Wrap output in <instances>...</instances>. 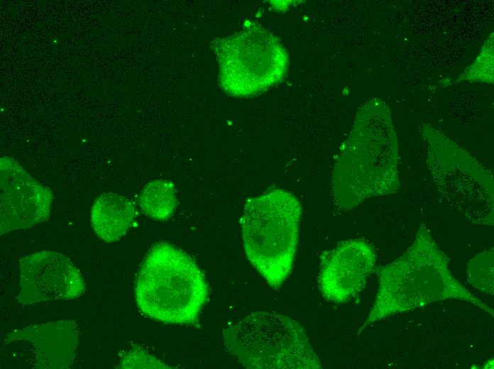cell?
<instances>
[{"mask_svg":"<svg viewBox=\"0 0 494 369\" xmlns=\"http://www.w3.org/2000/svg\"><path fill=\"white\" fill-rule=\"evenodd\" d=\"M331 187L334 202L342 209L398 191L397 143L383 106L368 104L358 114L334 165Z\"/></svg>","mask_w":494,"mask_h":369,"instance_id":"obj_2","label":"cell"},{"mask_svg":"<svg viewBox=\"0 0 494 369\" xmlns=\"http://www.w3.org/2000/svg\"><path fill=\"white\" fill-rule=\"evenodd\" d=\"M227 351L245 368L319 369L322 365L306 331L276 312H254L223 331Z\"/></svg>","mask_w":494,"mask_h":369,"instance_id":"obj_5","label":"cell"},{"mask_svg":"<svg viewBox=\"0 0 494 369\" xmlns=\"http://www.w3.org/2000/svg\"><path fill=\"white\" fill-rule=\"evenodd\" d=\"M493 249L486 250L472 258L468 263V282L485 294H494Z\"/></svg>","mask_w":494,"mask_h":369,"instance_id":"obj_14","label":"cell"},{"mask_svg":"<svg viewBox=\"0 0 494 369\" xmlns=\"http://www.w3.org/2000/svg\"><path fill=\"white\" fill-rule=\"evenodd\" d=\"M119 368H170L139 346L125 352L121 357Z\"/></svg>","mask_w":494,"mask_h":369,"instance_id":"obj_15","label":"cell"},{"mask_svg":"<svg viewBox=\"0 0 494 369\" xmlns=\"http://www.w3.org/2000/svg\"><path fill=\"white\" fill-rule=\"evenodd\" d=\"M219 65V84L227 94L251 97L279 82L288 66L280 40L258 24L212 42Z\"/></svg>","mask_w":494,"mask_h":369,"instance_id":"obj_6","label":"cell"},{"mask_svg":"<svg viewBox=\"0 0 494 369\" xmlns=\"http://www.w3.org/2000/svg\"><path fill=\"white\" fill-rule=\"evenodd\" d=\"M378 280L374 302L358 334L370 324L394 314L445 299L465 301L494 315L493 308L454 277L447 257L440 250L424 224L419 226L407 250L379 269Z\"/></svg>","mask_w":494,"mask_h":369,"instance_id":"obj_1","label":"cell"},{"mask_svg":"<svg viewBox=\"0 0 494 369\" xmlns=\"http://www.w3.org/2000/svg\"><path fill=\"white\" fill-rule=\"evenodd\" d=\"M207 294L204 274L190 255L166 242L150 248L135 285L136 304L144 314L165 323H194Z\"/></svg>","mask_w":494,"mask_h":369,"instance_id":"obj_3","label":"cell"},{"mask_svg":"<svg viewBox=\"0 0 494 369\" xmlns=\"http://www.w3.org/2000/svg\"><path fill=\"white\" fill-rule=\"evenodd\" d=\"M427 163L439 195L459 208L476 211L493 221V173L443 134L424 131Z\"/></svg>","mask_w":494,"mask_h":369,"instance_id":"obj_7","label":"cell"},{"mask_svg":"<svg viewBox=\"0 0 494 369\" xmlns=\"http://www.w3.org/2000/svg\"><path fill=\"white\" fill-rule=\"evenodd\" d=\"M376 260L374 248L362 238L343 241L322 252L318 287L322 296L337 304L353 299L364 287Z\"/></svg>","mask_w":494,"mask_h":369,"instance_id":"obj_10","label":"cell"},{"mask_svg":"<svg viewBox=\"0 0 494 369\" xmlns=\"http://www.w3.org/2000/svg\"><path fill=\"white\" fill-rule=\"evenodd\" d=\"M302 214L298 199L282 189L246 202L241 219L245 253L275 290L280 289L291 272Z\"/></svg>","mask_w":494,"mask_h":369,"instance_id":"obj_4","label":"cell"},{"mask_svg":"<svg viewBox=\"0 0 494 369\" xmlns=\"http://www.w3.org/2000/svg\"><path fill=\"white\" fill-rule=\"evenodd\" d=\"M1 234L32 227L49 219L53 193L16 160L0 162Z\"/></svg>","mask_w":494,"mask_h":369,"instance_id":"obj_9","label":"cell"},{"mask_svg":"<svg viewBox=\"0 0 494 369\" xmlns=\"http://www.w3.org/2000/svg\"><path fill=\"white\" fill-rule=\"evenodd\" d=\"M18 285L16 299L23 304L73 299L83 294L86 287L72 262L52 250L35 252L19 259Z\"/></svg>","mask_w":494,"mask_h":369,"instance_id":"obj_8","label":"cell"},{"mask_svg":"<svg viewBox=\"0 0 494 369\" xmlns=\"http://www.w3.org/2000/svg\"><path fill=\"white\" fill-rule=\"evenodd\" d=\"M177 205L175 188L163 180L149 182L139 196V206L143 214L157 221H166Z\"/></svg>","mask_w":494,"mask_h":369,"instance_id":"obj_13","label":"cell"},{"mask_svg":"<svg viewBox=\"0 0 494 369\" xmlns=\"http://www.w3.org/2000/svg\"><path fill=\"white\" fill-rule=\"evenodd\" d=\"M136 216L133 202L121 194L104 193L94 201L90 214L92 227L96 235L106 243L121 238Z\"/></svg>","mask_w":494,"mask_h":369,"instance_id":"obj_12","label":"cell"},{"mask_svg":"<svg viewBox=\"0 0 494 369\" xmlns=\"http://www.w3.org/2000/svg\"><path fill=\"white\" fill-rule=\"evenodd\" d=\"M79 329L71 319L33 324L9 332L6 344H20L31 352L33 368L64 369L72 365L77 354Z\"/></svg>","mask_w":494,"mask_h":369,"instance_id":"obj_11","label":"cell"}]
</instances>
